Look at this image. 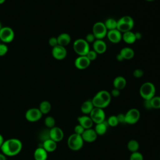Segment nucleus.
Here are the masks:
<instances>
[{
	"label": "nucleus",
	"instance_id": "nucleus-1",
	"mask_svg": "<svg viewBox=\"0 0 160 160\" xmlns=\"http://www.w3.org/2000/svg\"><path fill=\"white\" fill-rule=\"evenodd\" d=\"M22 144L21 140L17 138H10L4 141L1 148L2 153L6 156H15L22 150Z\"/></svg>",
	"mask_w": 160,
	"mask_h": 160
},
{
	"label": "nucleus",
	"instance_id": "nucleus-2",
	"mask_svg": "<svg viewBox=\"0 0 160 160\" xmlns=\"http://www.w3.org/2000/svg\"><path fill=\"white\" fill-rule=\"evenodd\" d=\"M111 100L110 92L106 90H101L98 92L92 99L94 107L104 109L109 106Z\"/></svg>",
	"mask_w": 160,
	"mask_h": 160
},
{
	"label": "nucleus",
	"instance_id": "nucleus-3",
	"mask_svg": "<svg viewBox=\"0 0 160 160\" xmlns=\"http://www.w3.org/2000/svg\"><path fill=\"white\" fill-rule=\"evenodd\" d=\"M156 88L151 82L143 83L139 89V94L144 100H149L155 96Z\"/></svg>",
	"mask_w": 160,
	"mask_h": 160
},
{
	"label": "nucleus",
	"instance_id": "nucleus-4",
	"mask_svg": "<svg viewBox=\"0 0 160 160\" xmlns=\"http://www.w3.org/2000/svg\"><path fill=\"white\" fill-rule=\"evenodd\" d=\"M134 20L129 16H124L117 21L116 29L121 33L130 31L134 26Z\"/></svg>",
	"mask_w": 160,
	"mask_h": 160
},
{
	"label": "nucleus",
	"instance_id": "nucleus-5",
	"mask_svg": "<svg viewBox=\"0 0 160 160\" xmlns=\"http://www.w3.org/2000/svg\"><path fill=\"white\" fill-rule=\"evenodd\" d=\"M68 146L69 148L74 151H77L80 150L84 144V141L81 135L73 133L71 134L67 141Z\"/></svg>",
	"mask_w": 160,
	"mask_h": 160
},
{
	"label": "nucleus",
	"instance_id": "nucleus-6",
	"mask_svg": "<svg viewBox=\"0 0 160 160\" xmlns=\"http://www.w3.org/2000/svg\"><path fill=\"white\" fill-rule=\"evenodd\" d=\"M73 49L79 56H86L90 50L89 44L84 39H78L73 43Z\"/></svg>",
	"mask_w": 160,
	"mask_h": 160
},
{
	"label": "nucleus",
	"instance_id": "nucleus-7",
	"mask_svg": "<svg viewBox=\"0 0 160 160\" xmlns=\"http://www.w3.org/2000/svg\"><path fill=\"white\" fill-rule=\"evenodd\" d=\"M108 30L102 22H96L92 27V34L97 39H102L107 35Z\"/></svg>",
	"mask_w": 160,
	"mask_h": 160
},
{
	"label": "nucleus",
	"instance_id": "nucleus-8",
	"mask_svg": "<svg viewBox=\"0 0 160 160\" xmlns=\"http://www.w3.org/2000/svg\"><path fill=\"white\" fill-rule=\"evenodd\" d=\"M125 114L126 123L129 124H136L140 118V112L136 108H131L129 109Z\"/></svg>",
	"mask_w": 160,
	"mask_h": 160
},
{
	"label": "nucleus",
	"instance_id": "nucleus-9",
	"mask_svg": "<svg viewBox=\"0 0 160 160\" xmlns=\"http://www.w3.org/2000/svg\"><path fill=\"white\" fill-rule=\"evenodd\" d=\"M89 116L91 118L94 123L98 124L102 122L106 119V114L103 109L99 108H94L89 114Z\"/></svg>",
	"mask_w": 160,
	"mask_h": 160
},
{
	"label": "nucleus",
	"instance_id": "nucleus-10",
	"mask_svg": "<svg viewBox=\"0 0 160 160\" xmlns=\"http://www.w3.org/2000/svg\"><path fill=\"white\" fill-rule=\"evenodd\" d=\"M14 38V32L10 27H2L0 30V39L4 43H9L12 41Z\"/></svg>",
	"mask_w": 160,
	"mask_h": 160
},
{
	"label": "nucleus",
	"instance_id": "nucleus-11",
	"mask_svg": "<svg viewBox=\"0 0 160 160\" xmlns=\"http://www.w3.org/2000/svg\"><path fill=\"white\" fill-rule=\"evenodd\" d=\"M42 114L39 108H30L28 109L25 113V118L26 120L31 122H34L40 120L42 118Z\"/></svg>",
	"mask_w": 160,
	"mask_h": 160
},
{
	"label": "nucleus",
	"instance_id": "nucleus-12",
	"mask_svg": "<svg viewBox=\"0 0 160 160\" xmlns=\"http://www.w3.org/2000/svg\"><path fill=\"white\" fill-rule=\"evenodd\" d=\"M52 55L54 59L57 60H62L66 57L67 50L65 47L57 45L52 48Z\"/></svg>",
	"mask_w": 160,
	"mask_h": 160
},
{
	"label": "nucleus",
	"instance_id": "nucleus-13",
	"mask_svg": "<svg viewBox=\"0 0 160 160\" xmlns=\"http://www.w3.org/2000/svg\"><path fill=\"white\" fill-rule=\"evenodd\" d=\"M49 135L50 139L58 142L62 140L64 138V132L60 128L54 126L49 129Z\"/></svg>",
	"mask_w": 160,
	"mask_h": 160
},
{
	"label": "nucleus",
	"instance_id": "nucleus-14",
	"mask_svg": "<svg viewBox=\"0 0 160 160\" xmlns=\"http://www.w3.org/2000/svg\"><path fill=\"white\" fill-rule=\"evenodd\" d=\"M90 63L91 61L86 56H79V57H78L74 61V65L76 68L81 70L85 69L88 68L90 65Z\"/></svg>",
	"mask_w": 160,
	"mask_h": 160
},
{
	"label": "nucleus",
	"instance_id": "nucleus-15",
	"mask_svg": "<svg viewBox=\"0 0 160 160\" xmlns=\"http://www.w3.org/2000/svg\"><path fill=\"white\" fill-rule=\"evenodd\" d=\"M81 136L84 142H92L96 140L98 134L94 129L90 128L85 129L84 132L82 134Z\"/></svg>",
	"mask_w": 160,
	"mask_h": 160
},
{
	"label": "nucleus",
	"instance_id": "nucleus-16",
	"mask_svg": "<svg viewBox=\"0 0 160 160\" xmlns=\"http://www.w3.org/2000/svg\"><path fill=\"white\" fill-rule=\"evenodd\" d=\"M106 36L109 41L112 43H118L122 39V33L117 29L108 31Z\"/></svg>",
	"mask_w": 160,
	"mask_h": 160
},
{
	"label": "nucleus",
	"instance_id": "nucleus-17",
	"mask_svg": "<svg viewBox=\"0 0 160 160\" xmlns=\"http://www.w3.org/2000/svg\"><path fill=\"white\" fill-rule=\"evenodd\" d=\"M78 121L79 124L81 125L84 129H88L92 128L93 126V121L89 116L82 115L78 118Z\"/></svg>",
	"mask_w": 160,
	"mask_h": 160
},
{
	"label": "nucleus",
	"instance_id": "nucleus-18",
	"mask_svg": "<svg viewBox=\"0 0 160 160\" xmlns=\"http://www.w3.org/2000/svg\"><path fill=\"white\" fill-rule=\"evenodd\" d=\"M93 50L98 54H103L107 49L106 44L102 39H96L93 42Z\"/></svg>",
	"mask_w": 160,
	"mask_h": 160
},
{
	"label": "nucleus",
	"instance_id": "nucleus-19",
	"mask_svg": "<svg viewBox=\"0 0 160 160\" xmlns=\"http://www.w3.org/2000/svg\"><path fill=\"white\" fill-rule=\"evenodd\" d=\"M48 152L42 147H38L34 152V160H47Z\"/></svg>",
	"mask_w": 160,
	"mask_h": 160
},
{
	"label": "nucleus",
	"instance_id": "nucleus-20",
	"mask_svg": "<svg viewBox=\"0 0 160 160\" xmlns=\"http://www.w3.org/2000/svg\"><path fill=\"white\" fill-rule=\"evenodd\" d=\"M42 147L48 152H54L57 148V142L51 139H49L42 142Z\"/></svg>",
	"mask_w": 160,
	"mask_h": 160
},
{
	"label": "nucleus",
	"instance_id": "nucleus-21",
	"mask_svg": "<svg viewBox=\"0 0 160 160\" xmlns=\"http://www.w3.org/2000/svg\"><path fill=\"white\" fill-rule=\"evenodd\" d=\"M57 39H58V45L65 47L66 46L68 45L70 43V42H71V36L69 34L66 33V32H63V33L60 34L57 37Z\"/></svg>",
	"mask_w": 160,
	"mask_h": 160
},
{
	"label": "nucleus",
	"instance_id": "nucleus-22",
	"mask_svg": "<svg viewBox=\"0 0 160 160\" xmlns=\"http://www.w3.org/2000/svg\"><path fill=\"white\" fill-rule=\"evenodd\" d=\"M108 124L107 122L106 121H104L102 122L98 123V124H96L95 128H94V130L96 131V132L97 133L98 136H102L104 135L108 129Z\"/></svg>",
	"mask_w": 160,
	"mask_h": 160
},
{
	"label": "nucleus",
	"instance_id": "nucleus-23",
	"mask_svg": "<svg viewBox=\"0 0 160 160\" xmlns=\"http://www.w3.org/2000/svg\"><path fill=\"white\" fill-rule=\"evenodd\" d=\"M114 88L121 90L124 89L126 86V80L122 76H117L113 81Z\"/></svg>",
	"mask_w": 160,
	"mask_h": 160
},
{
	"label": "nucleus",
	"instance_id": "nucleus-24",
	"mask_svg": "<svg viewBox=\"0 0 160 160\" xmlns=\"http://www.w3.org/2000/svg\"><path fill=\"white\" fill-rule=\"evenodd\" d=\"M93 104L91 100H87L84 101L81 106V111L82 112L84 115L89 114L91 111L94 108Z\"/></svg>",
	"mask_w": 160,
	"mask_h": 160
},
{
	"label": "nucleus",
	"instance_id": "nucleus-25",
	"mask_svg": "<svg viewBox=\"0 0 160 160\" xmlns=\"http://www.w3.org/2000/svg\"><path fill=\"white\" fill-rule=\"evenodd\" d=\"M122 39L127 44H132L136 41L135 33L131 31L125 32L122 34Z\"/></svg>",
	"mask_w": 160,
	"mask_h": 160
},
{
	"label": "nucleus",
	"instance_id": "nucleus-26",
	"mask_svg": "<svg viewBox=\"0 0 160 160\" xmlns=\"http://www.w3.org/2000/svg\"><path fill=\"white\" fill-rule=\"evenodd\" d=\"M119 54L122 56L124 59H131L134 56V51L132 49L128 47H125L122 48L121 51Z\"/></svg>",
	"mask_w": 160,
	"mask_h": 160
},
{
	"label": "nucleus",
	"instance_id": "nucleus-27",
	"mask_svg": "<svg viewBox=\"0 0 160 160\" xmlns=\"http://www.w3.org/2000/svg\"><path fill=\"white\" fill-rule=\"evenodd\" d=\"M39 109L42 114L49 113L51 109V104L48 101H42L39 106Z\"/></svg>",
	"mask_w": 160,
	"mask_h": 160
},
{
	"label": "nucleus",
	"instance_id": "nucleus-28",
	"mask_svg": "<svg viewBox=\"0 0 160 160\" xmlns=\"http://www.w3.org/2000/svg\"><path fill=\"white\" fill-rule=\"evenodd\" d=\"M127 148L129 151L131 152H134L138 151L139 148V142L135 139H131L127 144Z\"/></svg>",
	"mask_w": 160,
	"mask_h": 160
},
{
	"label": "nucleus",
	"instance_id": "nucleus-29",
	"mask_svg": "<svg viewBox=\"0 0 160 160\" xmlns=\"http://www.w3.org/2000/svg\"><path fill=\"white\" fill-rule=\"evenodd\" d=\"M107 30H112L116 29L117 27V21L113 18H109L106 20L104 23Z\"/></svg>",
	"mask_w": 160,
	"mask_h": 160
},
{
	"label": "nucleus",
	"instance_id": "nucleus-30",
	"mask_svg": "<svg viewBox=\"0 0 160 160\" xmlns=\"http://www.w3.org/2000/svg\"><path fill=\"white\" fill-rule=\"evenodd\" d=\"M44 124L48 129H51L55 126L56 120L52 116H47L44 119Z\"/></svg>",
	"mask_w": 160,
	"mask_h": 160
},
{
	"label": "nucleus",
	"instance_id": "nucleus-31",
	"mask_svg": "<svg viewBox=\"0 0 160 160\" xmlns=\"http://www.w3.org/2000/svg\"><path fill=\"white\" fill-rule=\"evenodd\" d=\"M49 129L48 128H46L42 129L39 135V138L41 139L42 142L45 141L46 140H48L50 139V135H49Z\"/></svg>",
	"mask_w": 160,
	"mask_h": 160
},
{
	"label": "nucleus",
	"instance_id": "nucleus-32",
	"mask_svg": "<svg viewBox=\"0 0 160 160\" xmlns=\"http://www.w3.org/2000/svg\"><path fill=\"white\" fill-rule=\"evenodd\" d=\"M106 121L108 124V126H111V127H116L119 124L117 116H114V115H112V116H109Z\"/></svg>",
	"mask_w": 160,
	"mask_h": 160
},
{
	"label": "nucleus",
	"instance_id": "nucleus-33",
	"mask_svg": "<svg viewBox=\"0 0 160 160\" xmlns=\"http://www.w3.org/2000/svg\"><path fill=\"white\" fill-rule=\"evenodd\" d=\"M152 108L160 109V96H154L150 99Z\"/></svg>",
	"mask_w": 160,
	"mask_h": 160
},
{
	"label": "nucleus",
	"instance_id": "nucleus-34",
	"mask_svg": "<svg viewBox=\"0 0 160 160\" xmlns=\"http://www.w3.org/2000/svg\"><path fill=\"white\" fill-rule=\"evenodd\" d=\"M129 160H144L143 155L138 151L131 152V154L129 157Z\"/></svg>",
	"mask_w": 160,
	"mask_h": 160
},
{
	"label": "nucleus",
	"instance_id": "nucleus-35",
	"mask_svg": "<svg viewBox=\"0 0 160 160\" xmlns=\"http://www.w3.org/2000/svg\"><path fill=\"white\" fill-rule=\"evenodd\" d=\"M97 55H98V54L94 50H89V52L86 55V56L88 58V59L90 61H94L96 59Z\"/></svg>",
	"mask_w": 160,
	"mask_h": 160
},
{
	"label": "nucleus",
	"instance_id": "nucleus-36",
	"mask_svg": "<svg viewBox=\"0 0 160 160\" xmlns=\"http://www.w3.org/2000/svg\"><path fill=\"white\" fill-rule=\"evenodd\" d=\"M8 51V48L4 43H0V56H4Z\"/></svg>",
	"mask_w": 160,
	"mask_h": 160
},
{
	"label": "nucleus",
	"instance_id": "nucleus-37",
	"mask_svg": "<svg viewBox=\"0 0 160 160\" xmlns=\"http://www.w3.org/2000/svg\"><path fill=\"white\" fill-rule=\"evenodd\" d=\"M74 133L79 134V135H82V134L84 132V129L79 124H77L75 127H74Z\"/></svg>",
	"mask_w": 160,
	"mask_h": 160
},
{
	"label": "nucleus",
	"instance_id": "nucleus-38",
	"mask_svg": "<svg viewBox=\"0 0 160 160\" xmlns=\"http://www.w3.org/2000/svg\"><path fill=\"white\" fill-rule=\"evenodd\" d=\"M143 74H144L143 71L140 69H136L133 71V76L136 78H140L143 76Z\"/></svg>",
	"mask_w": 160,
	"mask_h": 160
},
{
	"label": "nucleus",
	"instance_id": "nucleus-39",
	"mask_svg": "<svg viewBox=\"0 0 160 160\" xmlns=\"http://www.w3.org/2000/svg\"><path fill=\"white\" fill-rule=\"evenodd\" d=\"M95 36H94V34L92 33H89L86 36V39L85 40L88 42V43H91V42H94L95 41Z\"/></svg>",
	"mask_w": 160,
	"mask_h": 160
},
{
	"label": "nucleus",
	"instance_id": "nucleus-40",
	"mask_svg": "<svg viewBox=\"0 0 160 160\" xmlns=\"http://www.w3.org/2000/svg\"><path fill=\"white\" fill-rule=\"evenodd\" d=\"M48 42H49V44L51 46V47H54L57 45H58V39H57V38L56 37H51L49 39V41H48Z\"/></svg>",
	"mask_w": 160,
	"mask_h": 160
},
{
	"label": "nucleus",
	"instance_id": "nucleus-41",
	"mask_svg": "<svg viewBox=\"0 0 160 160\" xmlns=\"http://www.w3.org/2000/svg\"><path fill=\"white\" fill-rule=\"evenodd\" d=\"M116 116H117V118H118L119 123H126V121H125V114H124L120 113V114H118Z\"/></svg>",
	"mask_w": 160,
	"mask_h": 160
},
{
	"label": "nucleus",
	"instance_id": "nucleus-42",
	"mask_svg": "<svg viewBox=\"0 0 160 160\" xmlns=\"http://www.w3.org/2000/svg\"><path fill=\"white\" fill-rule=\"evenodd\" d=\"M111 96H113L114 98H116V97H118L119 95H120V90L118 89H116V88H114L111 92Z\"/></svg>",
	"mask_w": 160,
	"mask_h": 160
},
{
	"label": "nucleus",
	"instance_id": "nucleus-43",
	"mask_svg": "<svg viewBox=\"0 0 160 160\" xmlns=\"http://www.w3.org/2000/svg\"><path fill=\"white\" fill-rule=\"evenodd\" d=\"M143 106H144V107L146 109H152V106H151L150 99L149 100H144Z\"/></svg>",
	"mask_w": 160,
	"mask_h": 160
},
{
	"label": "nucleus",
	"instance_id": "nucleus-44",
	"mask_svg": "<svg viewBox=\"0 0 160 160\" xmlns=\"http://www.w3.org/2000/svg\"><path fill=\"white\" fill-rule=\"evenodd\" d=\"M135 36H136V40H138V39H140L142 37V34L139 32H137L135 33Z\"/></svg>",
	"mask_w": 160,
	"mask_h": 160
},
{
	"label": "nucleus",
	"instance_id": "nucleus-45",
	"mask_svg": "<svg viewBox=\"0 0 160 160\" xmlns=\"http://www.w3.org/2000/svg\"><path fill=\"white\" fill-rule=\"evenodd\" d=\"M4 141H5V140L4 139V138H3L2 135L0 134V149H1V146H2V144H3L4 142Z\"/></svg>",
	"mask_w": 160,
	"mask_h": 160
},
{
	"label": "nucleus",
	"instance_id": "nucleus-46",
	"mask_svg": "<svg viewBox=\"0 0 160 160\" xmlns=\"http://www.w3.org/2000/svg\"><path fill=\"white\" fill-rule=\"evenodd\" d=\"M116 59H117V60L119 61H122L124 60V59L122 58V56H121L119 53L116 56Z\"/></svg>",
	"mask_w": 160,
	"mask_h": 160
},
{
	"label": "nucleus",
	"instance_id": "nucleus-47",
	"mask_svg": "<svg viewBox=\"0 0 160 160\" xmlns=\"http://www.w3.org/2000/svg\"><path fill=\"white\" fill-rule=\"evenodd\" d=\"M0 160H6V156L3 153H0Z\"/></svg>",
	"mask_w": 160,
	"mask_h": 160
},
{
	"label": "nucleus",
	"instance_id": "nucleus-48",
	"mask_svg": "<svg viewBox=\"0 0 160 160\" xmlns=\"http://www.w3.org/2000/svg\"><path fill=\"white\" fill-rule=\"evenodd\" d=\"M6 0H0V4H3L4 2H5Z\"/></svg>",
	"mask_w": 160,
	"mask_h": 160
},
{
	"label": "nucleus",
	"instance_id": "nucleus-49",
	"mask_svg": "<svg viewBox=\"0 0 160 160\" xmlns=\"http://www.w3.org/2000/svg\"><path fill=\"white\" fill-rule=\"evenodd\" d=\"M2 24H1V23L0 22V30L2 29Z\"/></svg>",
	"mask_w": 160,
	"mask_h": 160
},
{
	"label": "nucleus",
	"instance_id": "nucleus-50",
	"mask_svg": "<svg viewBox=\"0 0 160 160\" xmlns=\"http://www.w3.org/2000/svg\"><path fill=\"white\" fill-rule=\"evenodd\" d=\"M146 1H153V0H146Z\"/></svg>",
	"mask_w": 160,
	"mask_h": 160
}]
</instances>
